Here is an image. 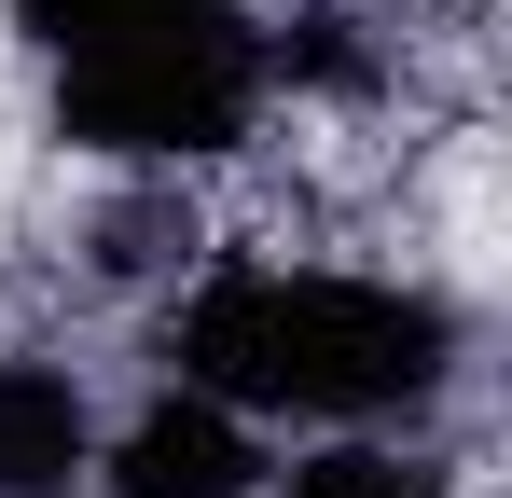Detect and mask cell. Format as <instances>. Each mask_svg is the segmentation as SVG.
<instances>
[{"label":"cell","instance_id":"obj_3","mask_svg":"<svg viewBox=\"0 0 512 498\" xmlns=\"http://www.w3.org/2000/svg\"><path fill=\"white\" fill-rule=\"evenodd\" d=\"M111 498H263V457L236 429V402H208V388L153 402L111 443Z\"/></svg>","mask_w":512,"mask_h":498},{"label":"cell","instance_id":"obj_6","mask_svg":"<svg viewBox=\"0 0 512 498\" xmlns=\"http://www.w3.org/2000/svg\"><path fill=\"white\" fill-rule=\"evenodd\" d=\"M291 498H443V471L402 457V443H319V457L291 471Z\"/></svg>","mask_w":512,"mask_h":498},{"label":"cell","instance_id":"obj_1","mask_svg":"<svg viewBox=\"0 0 512 498\" xmlns=\"http://www.w3.org/2000/svg\"><path fill=\"white\" fill-rule=\"evenodd\" d=\"M167 360L208 402H263V415H402L443 388L457 319L374 277H208L180 305Z\"/></svg>","mask_w":512,"mask_h":498},{"label":"cell","instance_id":"obj_4","mask_svg":"<svg viewBox=\"0 0 512 498\" xmlns=\"http://www.w3.org/2000/svg\"><path fill=\"white\" fill-rule=\"evenodd\" d=\"M84 485V388L56 360H0V498H70Z\"/></svg>","mask_w":512,"mask_h":498},{"label":"cell","instance_id":"obj_5","mask_svg":"<svg viewBox=\"0 0 512 498\" xmlns=\"http://www.w3.org/2000/svg\"><path fill=\"white\" fill-rule=\"evenodd\" d=\"M28 14V42L70 70V56H111V42H167V28H208V14H236V0H14Z\"/></svg>","mask_w":512,"mask_h":498},{"label":"cell","instance_id":"obj_2","mask_svg":"<svg viewBox=\"0 0 512 498\" xmlns=\"http://www.w3.org/2000/svg\"><path fill=\"white\" fill-rule=\"evenodd\" d=\"M250 97H263V42L250 14H208V28H167V42H111V56H70L56 70V125L84 153H236L250 139Z\"/></svg>","mask_w":512,"mask_h":498}]
</instances>
